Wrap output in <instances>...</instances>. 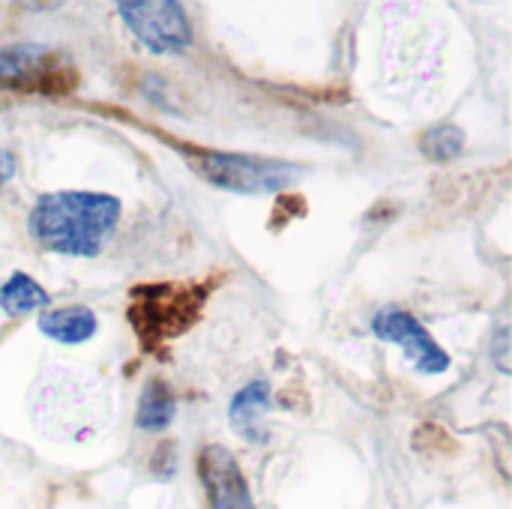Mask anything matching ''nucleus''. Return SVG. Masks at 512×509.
Masks as SVG:
<instances>
[{
	"label": "nucleus",
	"instance_id": "nucleus-1",
	"mask_svg": "<svg viewBox=\"0 0 512 509\" xmlns=\"http://www.w3.org/2000/svg\"><path fill=\"white\" fill-rule=\"evenodd\" d=\"M120 213V198L105 192H45L36 198L27 216V231L54 255L96 258L111 243Z\"/></svg>",
	"mask_w": 512,
	"mask_h": 509
},
{
	"label": "nucleus",
	"instance_id": "nucleus-2",
	"mask_svg": "<svg viewBox=\"0 0 512 509\" xmlns=\"http://www.w3.org/2000/svg\"><path fill=\"white\" fill-rule=\"evenodd\" d=\"M207 303V288L201 282H153L135 285L129 291L126 318L138 336V345L153 354L165 342L183 336L198 324Z\"/></svg>",
	"mask_w": 512,
	"mask_h": 509
},
{
	"label": "nucleus",
	"instance_id": "nucleus-3",
	"mask_svg": "<svg viewBox=\"0 0 512 509\" xmlns=\"http://www.w3.org/2000/svg\"><path fill=\"white\" fill-rule=\"evenodd\" d=\"M189 159L204 180L240 195H276L303 177L300 165L285 159H267V156L189 150Z\"/></svg>",
	"mask_w": 512,
	"mask_h": 509
},
{
	"label": "nucleus",
	"instance_id": "nucleus-4",
	"mask_svg": "<svg viewBox=\"0 0 512 509\" xmlns=\"http://www.w3.org/2000/svg\"><path fill=\"white\" fill-rule=\"evenodd\" d=\"M75 84V69L42 42H12L0 48V90L69 93Z\"/></svg>",
	"mask_w": 512,
	"mask_h": 509
},
{
	"label": "nucleus",
	"instance_id": "nucleus-5",
	"mask_svg": "<svg viewBox=\"0 0 512 509\" xmlns=\"http://www.w3.org/2000/svg\"><path fill=\"white\" fill-rule=\"evenodd\" d=\"M117 9L126 27L153 54H177L192 45V24L174 0H123Z\"/></svg>",
	"mask_w": 512,
	"mask_h": 509
},
{
	"label": "nucleus",
	"instance_id": "nucleus-6",
	"mask_svg": "<svg viewBox=\"0 0 512 509\" xmlns=\"http://www.w3.org/2000/svg\"><path fill=\"white\" fill-rule=\"evenodd\" d=\"M372 333L390 345H399L417 375H444L450 369V354L405 309H381L372 318Z\"/></svg>",
	"mask_w": 512,
	"mask_h": 509
},
{
	"label": "nucleus",
	"instance_id": "nucleus-7",
	"mask_svg": "<svg viewBox=\"0 0 512 509\" xmlns=\"http://www.w3.org/2000/svg\"><path fill=\"white\" fill-rule=\"evenodd\" d=\"M198 480L207 492L210 509H255L249 483L231 450L207 444L198 453Z\"/></svg>",
	"mask_w": 512,
	"mask_h": 509
},
{
	"label": "nucleus",
	"instance_id": "nucleus-8",
	"mask_svg": "<svg viewBox=\"0 0 512 509\" xmlns=\"http://www.w3.org/2000/svg\"><path fill=\"white\" fill-rule=\"evenodd\" d=\"M39 333L60 342V345H81L87 339H93L99 321L93 315V309L75 303V306H60V309H45L36 321Z\"/></svg>",
	"mask_w": 512,
	"mask_h": 509
},
{
	"label": "nucleus",
	"instance_id": "nucleus-9",
	"mask_svg": "<svg viewBox=\"0 0 512 509\" xmlns=\"http://www.w3.org/2000/svg\"><path fill=\"white\" fill-rule=\"evenodd\" d=\"M270 405H273L270 384H267V381H252V384H246V387L231 399V405H228V420H231V426H234L240 435H246L249 441H264V438L255 432V426H258V420L270 411Z\"/></svg>",
	"mask_w": 512,
	"mask_h": 509
},
{
	"label": "nucleus",
	"instance_id": "nucleus-10",
	"mask_svg": "<svg viewBox=\"0 0 512 509\" xmlns=\"http://www.w3.org/2000/svg\"><path fill=\"white\" fill-rule=\"evenodd\" d=\"M177 417V396L165 381H147V387L141 390L138 399V411H135V426L141 432H162L174 423Z\"/></svg>",
	"mask_w": 512,
	"mask_h": 509
},
{
	"label": "nucleus",
	"instance_id": "nucleus-11",
	"mask_svg": "<svg viewBox=\"0 0 512 509\" xmlns=\"http://www.w3.org/2000/svg\"><path fill=\"white\" fill-rule=\"evenodd\" d=\"M51 303V297H48V291L36 282V279H30L27 273H12L6 282H3V288H0V309L6 312V315H12V318H18V315H27V312H33V309H45Z\"/></svg>",
	"mask_w": 512,
	"mask_h": 509
},
{
	"label": "nucleus",
	"instance_id": "nucleus-12",
	"mask_svg": "<svg viewBox=\"0 0 512 509\" xmlns=\"http://www.w3.org/2000/svg\"><path fill=\"white\" fill-rule=\"evenodd\" d=\"M420 150L432 159V162H453L462 156L465 150V132L453 123H441L423 132L420 138Z\"/></svg>",
	"mask_w": 512,
	"mask_h": 509
},
{
	"label": "nucleus",
	"instance_id": "nucleus-13",
	"mask_svg": "<svg viewBox=\"0 0 512 509\" xmlns=\"http://www.w3.org/2000/svg\"><path fill=\"white\" fill-rule=\"evenodd\" d=\"M174 465H177V462H174V444H162V447H159V456L153 459V471H156L162 480H168V477L174 474Z\"/></svg>",
	"mask_w": 512,
	"mask_h": 509
},
{
	"label": "nucleus",
	"instance_id": "nucleus-14",
	"mask_svg": "<svg viewBox=\"0 0 512 509\" xmlns=\"http://www.w3.org/2000/svg\"><path fill=\"white\" fill-rule=\"evenodd\" d=\"M12 177H15V156L0 147V186L9 183Z\"/></svg>",
	"mask_w": 512,
	"mask_h": 509
}]
</instances>
